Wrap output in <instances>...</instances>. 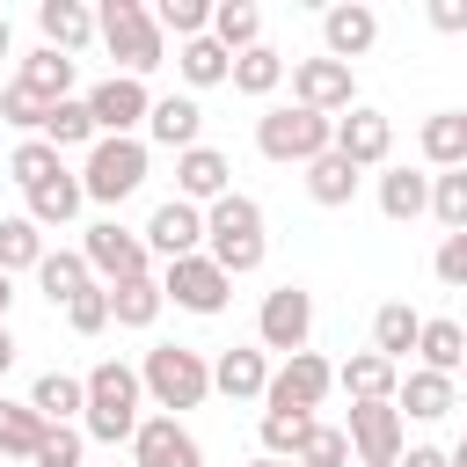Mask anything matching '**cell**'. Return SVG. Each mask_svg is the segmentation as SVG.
I'll return each mask as SVG.
<instances>
[{
    "mask_svg": "<svg viewBox=\"0 0 467 467\" xmlns=\"http://www.w3.org/2000/svg\"><path fill=\"white\" fill-rule=\"evenodd\" d=\"M204 255H212L226 277L263 270V255H270V241H263V204L241 197V190H226L219 204H204Z\"/></svg>",
    "mask_w": 467,
    "mask_h": 467,
    "instance_id": "cell-1",
    "label": "cell"
},
{
    "mask_svg": "<svg viewBox=\"0 0 467 467\" xmlns=\"http://www.w3.org/2000/svg\"><path fill=\"white\" fill-rule=\"evenodd\" d=\"M139 401H146V379H139V365H124V358H102L95 372H88V416H80V431L88 438H102V445H117V438H139Z\"/></svg>",
    "mask_w": 467,
    "mask_h": 467,
    "instance_id": "cell-2",
    "label": "cell"
},
{
    "mask_svg": "<svg viewBox=\"0 0 467 467\" xmlns=\"http://www.w3.org/2000/svg\"><path fill=\"white\" fill-rule=\"evenodd\" d=\"M95 36L109 44V58H117L131 80H146L153 66H168V36H161L153 7H139V0H102V7H95Z\"/></svg>",
    "mask_w": 467,
    "mask_h": 467,
    "instance_id": "cell-3",
    "label": "cell"
},
{
    "mask_svg": "<svg viewBox=\"0 0 467 467\" xmlns=\"http://www.w3.org/2000/svg\"><path fill=\"white\" fill-rule=\"evenodd\" d=\"M328 146H336V117H321V109L277 102V109L255 117V153H263V161H299V168H314Z\"/></svg>",
    "mask_w": 467,
    "mask_h": 467,
    "instance_id": "cell-4",
    "label": "cell"
},
{
    "mask_svg": "<svg viewBox=\"0 0 467 467\" xmlns=\"http://www.w3.org/2000/svg\"><path fill=\"white\" fill-rule=\"evenodd\" d=\"M139 379H146V394H153L161 416H182V409H197V401L212 394L204 350H182V343H153V350L139 358Z\"/></svg>",
    "mask_w": 467,
    "mask_h": 467,
    "instance_id": "cell-5",
    "label": "cell"
},
{
    "mask_svg": "<svg viewBox=\"0 0 467 467\" xmlns=\"http://www.w3.org/2000/svg\"><path fill=\"white\" fill-rule=\"evenodd\" d=\"M343 431H350V460L358 467H401V452H409V416L394 401H350Z\"/></svg>",
    "mask_w": 467,
    "mask_h": 467,
    "instance_id": "cell-6",
    "label": "cell"
},
{
    "mask_svg": "<svg viewBox=\"0 0 467 467\" xmlns=\"http://www.w3.org/2000/svg\"><path fill=\"white\" fill-rule=\"evenodd\" d=\"M80 255H88L95 285H109V292H117V285H131V277H153V248H146V234H131V226H117V219L88 226Z\"/></svg>",
    "mask_w": 467,
    "mask_h": 467,
    "instance_id": "cell-7",
    "label": "cell"
},
{
    "mask_svg": "<svg viewBox=\"0 0 467 467\" xmlns=\"http://www.w3.org/2000/svg\"><path fill=\"white\" fill-rule=\"evenodd\" d=\"M139 182H146V146H139V139H95V146H88L80 190H88L95 204H124Z\"/></svg>",
    "mask_w": 467,
    "mask_h": 467,
    "instance_id": "cell-8",
    "label": "cell"
},
{
    "mask_svg": "<svg viewBox=\"0 0 467 467\" xmlns=\"http://www.w3.org/2000/svg\"><path fill=\"white\" fill-rule=\"evenodd\" d=\"M161 292H168L182 314H226L234 277H226L212 255H182V263H161Z\"/></svg>",
    "mask_w": 467,
    "mask_h": 467,
    "instance_id": "cell-9",
    "label": "cell"
},
{
    "mask_svg": "<svg viewBox=\"0 0 467 467\" xmlns=\"http://www.w3.org/2000/svg\"><path fill=\"white\" fill-rule=\"evenodd\" d=\"M80 102H88V117H95V131H102V139H131V124H146V117H153V95H146V80H131V73H109V80H95Z\"/></svg>",
    "mask_w": 467,
    "mask_h": 467,
    "instance_id": "cell-10",
    "label": "cell"
},
{
    "mask_svg": "<svg viewBox=\"0 0 467 467\" xmlns=\"http://www.w3.org/2000/svg\"><path fill=\"white\" fill-rule=\"evenodd\" d=\"M255 336H263V350H285V358H299V350H306V336H314V292H299V285H277V292H263Z\"/></svg>",
    "mask_w": 467,
    "mask_h": 467,
    "instance_id": "cell-11",
    "label": "cell"
},
{
    "mask_svg": "<svg viewBox=\"0 0 467 467\" xmlns=\"http://www.w3.org/2000/svg\"><path fill=\"white\" fill-rule=\"evenodd\" d=\"M292 95H299V109H321V117L358 109V80H350V66H343V58H328V51L292 66Z\"/></svg>",
    "mask_w": 467,
    "mask_h": 467,
    "instance_id": "cell-12",
    "label": "cell"
},
{
    "mask_svg": "<svg viewBox=\"0 0 467 467\" xmlns=\"http://www.w3.org/2000/svg\"><path fill=\"white\" fill-rule=\"evenodd\" d=\"M328 387H336V365L314 358V350H299V358H285V365L270 372V394H263V401H270V409H306V416H314V409L328 401Z\"/></svg>",
    "mask_w": 467,
    "mask_h": 467,
    "instance_id": "cell-13",
    "label": "cell"
},
{
    "mask_svg": "<svg viewBox=\"0 0 467 467\" xmlns=\"http://www.w3.org/2000/svg\"><path fill=\"white\" fill-rule=\"evenodd\" d=\"M146 248H153L161 263H182V255H204V212H197V204H182V197H168V204H153V219H146Z\"/></svg>",
    "mask_w": 467,
    "mask_h": 467,
    "instance_id": "cell-14",
    "label": "cell"
},
{
    "mask_svg": "<svg viewBox=\"0 0 467 467\" xmlns=\"http://www.w3.org/2000/svg\"><path fill=\"white\" fill-rule=\"evenodd\" d=\"M226 190H234V161H226L219 146L175 153V197H182V204H219Z\"/></svg>",
    "mask_w": 467,
    "mask_h": 467,
    "instance_id": "cell-15",
    "label": "cell"
},
{
    "mask_svg": "<svg viewBox=\"0 0 467 467\" xmlns=\"http://www.w3.org/2000/svg\"><path fill=\"white\" fill-rule=\"evenodd\" d=\"M321 44H328V58H365L372 44H379V15L365 7V0H336L328 15H321Z\"/></svg>",
    "mask_w": 467,
    "mask_h": 467,
    "instance_id": "cell-16",
    "label": "cell"
},
{
    "mask_svg": "<svg viewBox=\"0 0 467 467\" xmlns=\"http://www.w3.org/2000/svg\"><path fill=\"white\" fill-rule=\"evenodd\" d=\"M387 146H394V124H387L379 109H365V102H358V109H343V117H336V153H343L350 168H379V161H387Z\"/></svg>",
    "mask_w": 467,
    "mask_h": 467,
    "instance_id": "cell-17",
    "label": "cell"
},
{
    "mask_svg": "<svg viewBox=\"0 0 467 467\" xmlns=\"http://www.w3.org/2000/svg\"><path fill=\"white\" fill-rule=\"evenodd\" d=\"M131 452H139V467H204V445L175 416H146L139 438H131Z\"/></svg>",
    "mask_w": 467,
    "mask_h": 467,
    "instance_id": "cell-18",
    "label": "cell"
},
{
    "mask_svg": "<svg viewBox=\"0 0 467 467\" xmlns=\"http://www.w3.org/2000/svg\"><path fill=\"white\" fill-rule=\"evenodd\" d=\"M36 29H44V44L51 51H88L95 44V7H80V0H36Z\"/></svg>",
    "mask_w": 467,
    "mask_h": 467,
    "instance_id": "cell-19",
    "label": "cell"
},
{
    "mask_svg": "<svg viewBox=\"0 0 467 467\" xmlns=\"http://www.w3.org/2000/svg\"><path fill=\"white\" fill-rule=\"evenodd\" d=\"M146 131L168 146V153H190V146H204L197 131H204V109L190 102V95H153V117H146Z\"/></svg>",
    "mask_w": 467,
    "mask_h": 467,
    "instance_id": "cell-20",
    "label": "cell"
},
{
    "mask_svg": "<svg viewBox=\"0 0 467 467\" xmlns=\"http://www.w3.org/2000/svg\"><path fill=\"white\" fill-rule=\"evenodd\" d=\"M212 387L226 394V401H255V394H270V365H263V350H219L212 358Z\"/></svg>",
    "mask_w": 467,
    "mask_h": 467,
    "instance_id": "cell-21",
    "label": "cell"
},
{
    "mask_svg": "<svg viewBox=\"0 0 467 467\" xmlns=\"http://www.w3.org/2000/svg\"><path fill=\"white\" fill-rule=\"evenodd\" d=\"M336 387H343L350 401H394V394H401V372H394L379 350H358L350 365H336Z\"/></svg>",
    "mask_w": 467,
    "mask_h": 467,
    "instance_id": "cell-22",
    "label": "cell"
},
{
    "mask_svg": "<svg viewBox=\"0 0 467 467\" xmlns=\"http://www.w3.org/2000/svg\"><path fill=\"white\" fill-rule=\"evenodd\" d=\"M212 44L234 51V58L255 51V44H263V7H255V0H212Z\"/></svg>",
    "mask_w": 467,
    "mask_h": 467,
    "instance_id": "cell-23",
    "label": "cell"
},
{
    "mask_svg": "<svg viewBox=\"0 0 467 467\" xmlns=\"http://www.w3.org/2000/svg\"><path fill=\"white\" fill-rule=\"evenodd\" d=\"M416 336H423V314H416L409 299H387V306L372 314V350H379L387 365H401V358L416 350Z\"/></svg>",
    "mask_w": 467,
    "mask_h": 467,
    "instance_id": "cell-24",
    "label": "cell"
},
{
    "mask_svg": "<svg viewBox=\"0 0 467 467\" xmlns=\"http://www.w3.org/2000/svg\"><path fill=\"white\" fill-rule=\"evenodd\" d=\"M29 409H36L44 423H73V416H88V379H73V372H36Z\"/></svg>",
    "mask_w": 467,
    "mask_h": 467,
    "instance_id": "cell-25",
    "label": "cell"
},
{
    "mask_svg": "<svg viewBox=\"0 0 467 467\" xmlns=\"http://www.w3.org/2000/svg\"><path fill=\"white\" fill-rule=\"evenodd\" d=\"M36 285H44V299H51V306H73V299L95 285V270H88V255H73V248H51V255L36 263Z\"/></svg>",
    "mask_w": 467,
    "mask_h": 467,
    "instance_id": "cell-26",
    "label": "cell"
},
{
    "mask_svg": "<svg viewBox=\"0 0 467 467\" xmlns=\"http://www.w3.org/2000/svg\"><path fill=\"white\" fill-rule=\"evenodd\" d=\"M394 409H401V416H416V423H438V416H452V379H445V372H423V365H416V372L401 379Z\"/></svg>",
    "mask_w": 467,
    "mask_h": 467,
    "instance_id": "cell-27",
    "label": "cell"
},
{
    "mask_svg": "<svg viewBox=\"0 0 467 467\" xmlns=\"http://www.w3.org/2000/svg\"><path fill=\"white\" fill-rule=\"evenodd\" d=\"M416 146H423V161H431L438 175H445V168H467V124H460V109H438V117H423Z\"/></svg>",
    "mask_w": 467,
    "mask_h": 467,
    "instance_id": "cell-28",
    "label": "cell"
},
{
    "mask_svg": "<svg viewBox=\"0 0 467 467\" xmlns=\"http://www.w3.org/2000/svg\"><path fill=\"white\" fill-rule=\"evenodd\" d=\"M22 88L44 95V102H73V58L51 51V44H36V51L22 58Z\"/></svg>",
    "mask_w": 467,
    "mask_h": 467,
    "instance_id": "cell-29",
    "label": "cell"
},
{
    "mask_svg": "<svg viewBox=\"0 0 467 467\" xmlns=\"http://www.w3.org/2000/svg\"><path fill=\"white\" fill-rule=\"evenodd\" d=\"M379 212L387 219H423L431 212V175L423 168H387L379 175Z\"/></svg>",
    "mask_w": 467,
    "mask_h": 467,
    "instance_id": "cell-30",
    "label": "cell"
},
{
    "mask_svg": "<svg viewBox=\"0 0 467 467\" xmlns=\"http://www.w3.org/2000/svg\"><path fill=\"white\" fill-rule=\"evenodd\" d=\"M416 358H423V372H445V379H452V372L467 365V328H460V321H445V314H438V321H423Z\"/></svg>",
    "mask_w": 467,
    "mask_h": 467,
    "instance_id": "cell-31",
    "label": "cell"
},
{
    "mask_svg": "<svg viewBox=\"0 0 467 467\" xmlns=\"http://www.w3.org/2000/svg\"><path fill=\"white\" fill-rule=\"evenodd\" d=\"M175 73L190 88H219V80H234V51H219L212 36H190V44H175Z\"/></svg>",
    "mask_w": 467,
    "mask_h": 467,
    "instance_id": "cell-32",
    "label": "cell"
},
{
    "mask_svg": "<svg viewBox=\"0 0 467 467\" xmlns=\"http://www.w3.org/2000/svg\"><path fill=\"white\" fill-rule=\"evenodd\" d=\"M168 306V292H161V277H131V285H117L109 292V321L117 328H153V314Z\"/></svg>",
    "mask_w": 467,
    "mask_h": 467,
    "instance_id": "cell-33",
    "label": "cell"
},
{
    "mask_svg": "<svg viewBox=\"0 0 467 467\" xmlns=\"http://www.w3.org/2000/svg\"><path fill=\"white\" fill-rule=\"evenodd\" d=\"M358 175H365V168H350V161L328 146V153L306 168V197H314V204H350V197H358Z\"/></svg>",
    "mask_w": 467,
    "mask_h": 467,
    "instance_id": "cell-34",
    "label": "cell"
},
{
    "mask_svg": "<svg viewBox=\"0 0 467 467\" xmlns=\"http://www.w3.org/2000/svg\"><path fill=\"white\" fill-rule=\"evenodd\" d=\"M51 248H44V226L22 212V219H0V270L15 277V270H36Z\"/></svg>",
    "mask_w": 467,
    "mask_h": 467,
    "instance_id": "cell-35",
    "label": "cell"
},
{
    "mask_svg": "<svg viewBox=\"0 0 467 467\" xmlns=\"http://www.w3.org/2000/svg\"><path fill=\"white\" fill-rule=\"evenodd\" d=\"M44 431H51V423H44L29 401H7V394H0V452H15V460H36Z\"/></svg>",
    "mask_w": 467,
    "mask_h": 467,
    "instance_id": "cell-36",
    "label": "cell"
},
{
    "mask_svg": "<svg viewBox=\"0 0 467 467\" xmlns=\"http://www.w3.org/2000/svg\"><path fill=\"white\" fill-rule=\"evenodd\" d=\"M80 204H88L80 175H51L44 190H29V219H36V226H66V219H73Z\"/></svg>",
    "mask_w": 467,
    "mask_h": 467,
    "instance_id": "cell-37",
    "label": "cell"
},
{
    "mask_svg": "<svg viewBox=\"0 0 467 467\" xmlns=\"http://www.w3.org/2000/svg\"><path fill=\"white\" fill-rule=\"evenodd\" d=\"M306 438H314V416L306 409H263V452L270 460H299Z\"/></svg>",
    "mask_w": 467,
    "mask_h": 467,
    "instance_id": "cell-38",
    "label": "cell"
},
{
    "mask_svg": "<svg viewBox=\"0 0 467 467\" xmlns=\"http://www.w3.org/2000/svg\"><path fill=\"white\" fill-rule=\"evenodd\" d=\"M7 175H15V182H22V197H29V190H44L51 175H66V161H58V146H51V139H22V146H15V161H7Z\"/></svg>",
    "mask_w": 467,
    "mask_h": 467,
    "instance_id": "cell-39",
    "label": "cell"
},
{
    "mask_svg": "<svg viewBox=\"0 0 467 467\" xmlns=\"http://www.w3.org/2000/svg\"><path fill=\"white\" fill-rule=\"evenodd\" d=\"M431 219H438L445 234H467V168L431 175Z\"/></svg>",
    "mask_w": 467,
    "mask_h": 467,
    "instance_id": "cell-40",
    "label": "cell"
},
{
    "mask_svg": "<svg viewBox=\"0 0 467 467\" xmlns=\"http://www.w3.org/2000/svg\"><path fill=\"white\" fill-rule=\"evenodd\" d=\"M153 22H161V36H175V44L212 36V0H161V7H153Z\"/></svg>",
    "mask_w": 467,
    "mask_h": 467,
    "instance_id": "cell-41",
    "label": "cell"
},
{
    "mask_svg": "<svg viewBox=\"0 0 467 467\" xmlns=\"http://www.w3.org/2000/svg\"><path fill=\"white\" fill-rule=\"evenodd\" d=\"M277 80H285V58H277L270 44H255V51L234 58V88H241V95H270Z\"/></svg>",
    "mask_w": 467,
    "mask_h": 467,
    "instance_id": "cell-42",
    "label": "cell"
},
{
    "mask_svg": "<svg viewBox=\"0 0 467 467\" xmlns=\"http://www.w3.org/2000/svg\"><path fill=\"white\" fill-rule=\"evenodd\" d=\"M51 109H58V102H44V95H29L22 80H15V88H0V117H7L15 131H29V139H44V124H51Z\"/></svg>",
    "mask_w": 467,
    "mask_h": 467,
    "instance_id": "cell-43",
    "label": "cell"
},
{
    "mask_svg": "<svg viewBox=\"0 0 467 467\" xmlns=\"http://www.w3.org/2000/svg\"><path fill=\"white\" fill-rule=\"evenodd\" d=\"M44 139L66 153V146H95L102 131H95V117H88V102H58V109H51V124H44Z\"/></svg>",
    "mask_w": 467,
    "mask_h": 467,
    "instance_id": "cell-44",
    "label": "cell"
},
{
    "mask_svg": "<svg viewBox=\"0 0 467 467\" xmlns=\"http://www.w3.org/2000/svg\"><path fill=\"white\" fill-rule=\"evenodd\" d=\"M299 467H350V431L343 423H314V438L299 445Z\"/></svg>",
    "mask_w": 467,
    "mask_h": 467,
    "instance_id": "cell-45",
    "label": "cell"
},
{
    "mask_svg": "<svg viewBox=\"0 0 467 467\" xmlns=\"http://www.w3.org/2000/svg\"><path fill=\"white\" fill-rule=\"evenodd\" d=\"M80 445H88V431H73V423H51L29 467H80Z\"/></svg>",
    "mask_w": 467,
    "mask_h": 467,
    "instance_id": "cell-46",
    "label": "cell"
},
{
    "mask_svg": "<svg viewBox=\"0 0 467 467\" xmlns=\"http://www.w3.org/2000/svg\"><path fill=\"white\" fill-rule=\"evenodd\" d=\"M66 321H73V336H102V328H109V285H88V292L66 306Z\"/></svg>",
    "mask_w": 467,
    "mask_h": 467,
    "instance_id": "cell-47",
    "label": "cell"
},
{
    "mask_svg": "<svg viewBox=\"0 0 467 467\" xmlns=\"http://www.w3.org/2000/svg\"><path fill=\"white\" fill-rule=\"evenodd\" d=\"M431 270H438L452 292H467V234H445V241H438V255H431Z\"/></svg>",
    "mask_w": 467,
    "mask_h": 467,
    "instance_id": "cell-48",
    "label": "cell"
},
{
    "mask_svg": "<svg viewBox=\"0 0 467 467\" xmlns=\"http://www.w3.org/2000/svg\"><path fill=\"white\" fill-rule=\"evenodd\" d=\"M423 15H431V29H438V36H460V29H467V0H431Z\"/></svg>",
    "mask_w": 467,
    "mask_h": 467,
    "instance_id": "cell-49",
    "label": "cell"
},
{
    "mask_svg": "<svg viewBox=\"0 0 467 467\" xmlns=\"http://www.w3.org/2000/svg\"><path fill=\"white\" fill-rule=\"evenodd\" d=\"M401 467H452V452H438V445H409Z\"/></svg>",
    "mask_w": 467,
    "mask_h": 467,
    "instance_id": "cell-50",
    "label": "cell"
},
{
    "mask_svg": "<svg viewBox=\"0 0 467 467\" xmlns=\"http://www.w3.org/2000/svg\"><path fill=\"white\" fill-rule=\"evenodd\" d=\"M7 365H15V336H7V321H0V379H7Z\"/></svg>",
    "mask_w": 467,
    "mask_h": 467,
    "instance_id": "cell-51",
    "label": "cell"
},
{
    "mask_svg": "<svg viewBox=\"0 0 467 467\" xmlns=\"http://www.w3.org/2000/svg\"><path fill=\"white\" fill-rule=\"evenodd\" d=\"M7 299H15V285H7V270H0V321H7Z\"/></svg>",
    "mask_w": 467,
    "mask_h": 467,
    "instance_id": "cell-52",
    "label": "cell"
},
{
    "mask_svg": "<svg viewBox=\"0 0 467 467\" xmlns=\"http://www.w3.org/2000/svg\"><path fill=\"white\" fill-rule=\"evenodd\" d=\"M7 44H15V29H7V15H0V58H7Z\"/></svg>",
    "mask_w": 467,
    "mask_h": 467,
    "instance_id": "cell-53",
    "label": "cell"
},
{
    "mask_svg": "<svg viewBox=\"0 0 467 467\" xmlns=\"http://www.w3.org/2000/svg\"><path fill=\"white\" fill-rule=\"evenodd\" d=\"M248 467H299V460H270V452H263V460H248Z\"/></svg>",
    "mask_w": 467,
    "mask_h": 467,
    "instance_id": "cell-54",
    "label": "cell"
},
{
    "mask_svg": "<svg viewBox=\"0 0 467 467\" xmlns=\"http://www.w3.org/2000/svg\"><path fill=\"white\" fill-rule=\"evenodd\" d=\"M452 467H467V445H452Z\"/></svg>",
    "mask_w": 467,
    "mask_h": 467,
    "instance_id": "cell-55",
    "label": "cell"
},
{
    "mask_svg": "<svg viewBox=\"0 0 467 467\" xmlns=\"http://www.w3.org/2000/svg\"><path fill=\"white\" fill-rule=\"evenodd\" d=\"M460 445H467V431H460Z\"/></svg>",
    "mask_w": 467,
    "mask_h": 467,
    "instance_id": "cell-56",
    "label": "cell"
},
{
    "mask_svg": "<svg viewBox=\"0 0 467 467\" xmlns=\"http://www.w3.org/2000/svg\"><path fill=\"white\" fill-rule=\"evenodd\" d=\"M460 124H467V109H460Z\"/></svg>",
    "mask_w": 467,
    "mask_h": 467,
    "instance_id": "cell-57",
    "label": "cell"
},
{
    "mask_svg": "<svg viewBox=\"0 0 467 467\" xmlns=\"http://www.w3.org/2000/svg\"><path fill=\"white\" fill-rule=\"evenodd\" d=\"M460 372H467V365H460Z\"/></svg>",
    "mask_w": 467,
    "mask_h": 467,
    "instance_id": "cell-58",
    "label": "cell"
}]
</instances>
